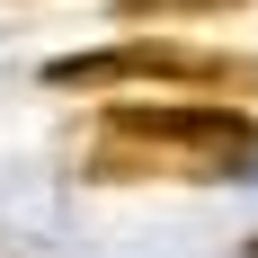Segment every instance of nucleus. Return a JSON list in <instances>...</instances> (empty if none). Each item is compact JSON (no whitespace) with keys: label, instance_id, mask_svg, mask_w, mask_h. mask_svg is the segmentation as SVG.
Segmentation results:
<instances>
[{"label":"nucleus","instance_id":"1","mask_svg":"<svg viewBox=\"0 0 258 258\" xmlns=\"http://www.w3.org/2000/svg\"><path fill=\"white\" fill-rule=\"evenodd\" d=\"M258 125L223 98H116L98 116V178H240Z\"/></svg>","mask_w":258,"mask_h":258},{"label":"nucleus","instance_id":"2","mask_svg":"<svg viewBox=\"0 0 258 258\" xmlns=\"http://www.w3.org/2000/svg\"><path fill=\"white\" fill-rule=\"evenodd\" d=\"M53 89H116V80H178V89H232L240 62L223 53H196V45H98V53H72L53 62Z\"/></svg>","mask_w":258,"mask_h":258}]
</instances>
